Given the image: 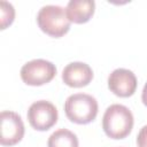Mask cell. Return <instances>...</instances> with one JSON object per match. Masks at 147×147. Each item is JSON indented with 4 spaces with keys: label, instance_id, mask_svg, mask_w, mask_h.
Segmentation results:
<instances>
[{
    "label": "cell",
    "instance_id": "obj_1",
    "mask_svg": "<svg viewBox=\"0 0 147 147\" xmlns=\"http://www.w3.org/2000/svg\"><path fill=\"white\" fill-rule=\"evenodd\" d=\"M134 124V118L131 110L119 103L109 106L102 117V129L107 137L111 139L126 138Z\"/></svg>",
    "mask_w": 147,
    "mask_h": 147
},
{
    "label": "cell",
    "instance_id": "obj_2",
    "mask_svg": "<svg viewBox=\"0 0 147 147\" xmlns=\"http://www.w3.org/2000/svg\"><path fill=\"white\" fill-rule=\"evenodd\" d=\"M99 106L94 96L86 93H75L67 98L64 113L68 119L76 124H88L98 115Z\"/></svg>",
    "mask_w": 147,
    "mask_h": 147
},
{
    "label": "cell",
    "instance_id": "obj_3",
    "mask_svg": "<svg viewBox=\"0 0 147 147\" xmlns=\"http://www.w3.org/2000/svg\"><path fill=\"white\" fill-rule=\"evenodd\" d=\"M39 29L53 38H61L68 33L71 22L68 20L65 9L56 5H47L39 9L37 14Z\"/></svg>",
    "mask_w": 147,
    "mask_h": 147
},
{
    "label": "cell",
    "instance_id": "obj_4",
    "mask_svg": "<svg viewBox=\"0 0 147 147\" xmlns=\"http://www.w3.org/2000/svg\"><path fill=\"white\" fill-rule=\"evenodd\" d=\"M56 75V67L51 61L34 59L26 62L20 71L21 79L29 86H41L53 80Z\"/></svg>",
    "mask_w": 147,
    "mask_h": 147
},
{
    "label": "cell",
    "instance_id": "obj_5",
    "mask_svg": "<svg viewBox=\"0 0 147 147\" xmlns=\"http://www.w3.org/2000/svg\"><path fill=\"white\" fill-rule=\"evenodd\" d=\"M29 124L37 131H47L53 127L59 118L56 107L46 100L33 102L26 113Z\"/></svg>",
    "mask_w": 147,
    "mask_h": 147
},
{
    "label": "cell",
    "instance_id": "obj_6",
    "mask_svg": "<svg viewBox=\"0 0 147 147\" xmlns=\"http://www.w3.org/2000/svg\"><path fill=\"white\" fill-rule=\"evenodd\" d=\"M0 144L2 146H14L23 139L25 129L18 114L10 110H3L0 115Z\"/></svg>",
    "mask_w": 147,
    "mask_h": 147
},
{
    "label": "cell",
    "instance_id": "obj_7",
    "mask_svg": "<svg viewBox=\"0 0 147 147\" xmlns=\"http://www.w3.org/2000/svg\"><path fill=\"white\" fill-rule=\"evenodd\" d=\"M138 80L136 75L124 68H118L111 71L108 76V88L119 98H129L134 94Z\"/></svg>",
    "mask_w": 147,
    "mask_h": 147
},
{
    "label": "cell",
    "instance_id": "obj_8",
    "mask_svg": "<svg viewBox=\"0 0 147 147\" xmlns=\"http://www.w3.org/2000/svg\"><path fill=\"white\" fill-rule=\"evenodd\" d=\"M93 79L92 68L84 62H71L62 70L63 83L74 88L87 86Z\"/></svg>",
    "mask_w": 147,
    "mask_h": 147
},
{
    "label": "cell",
    "instance_id": "obj_9",
    "mask_svg": "<svg viewBox=\"0 0 147 147\" xmlns=\"http://www.w3.org/2000/svg\"><path fill=\"white\" fill-rule=\"evenodd\" d=\"M95 2L92 0H71L65 7L68 20L75 24L87 23L94 15Z\"/></svg>",
    "mask_w": 147,
    "mask_h": 147
},
{
    "label": "cell",
    "instance_id": "obj_10",
    "mask_svg": "<svg viewBox=\"0 0 147 147\" xmlns=\"http://www.w3.org/2000/svg\"><path fill=\"white\" fill-rule=\"evenodd\" d=\"M47 147H79V142L74 132L68 129H59L49 136Z\"/></svg>",
    "mask_w": 147,
    "mask_h": 147
},
{
    "label": "cell",
    "instance_id": "obj_11",
    "mask_svg": "<svg viewBox=\"0 0 147 147\" xmlns=\"http://www.w3.org/2000/svg\"><path fill=\"white\" fill-rule=\"evenodd\" d=\"M15 18V9L11 3L7 1H1L0 2V29L5 30L11 23L14 22Z\"/></svg>",
    "mask_w": 147,
    "mask_h": 147
},
{
    "label": "cell",
    "instance_id": "obj_12",
    "mask_svg": "<svg viewBox=\"0 0 147 147\" xmlns=\"http://www.w3.org/2000/svg\"><path fill=\"white\" fill-rule=\"evenodd\" d=\"M137 146L147 147V125L142 126L137 136Z\"/></svg>",
    "mask_w": 147,
    "mask_h": 147
},
{
    "label": "cell",
    "instance_id": "obj_13",
    "mask_svg": "<svg viewBox=\"0 0 147 147\" xmlns=\"http://www.w3.org/2000/svg\"><path fill=\"white\" fill-rule=\"evenodd\" d=\"M141 100H142V103L147 107V83L145 84L144 88H142V92H141Z\"/></svg>",
    "mask_w": 147,
    "mask_h": 147
}]
</instances>
